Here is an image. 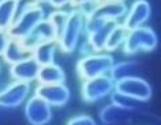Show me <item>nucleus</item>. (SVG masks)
I'll return each mask as SVG.
<instances>
[{
    "label": "nucleus",
    "mask_w": 161,
    "mask_h": 125,
    "mask_svg": "<svg viewBox=\"0 0 161 125\" xmlns=\"http://www.w3.org/2000/svg\"><path fill=\"white\" fill-rule=\"evenodd\" d=\"M34 95L44 99L49 106H64L70 101V88L64 83L59 84H38Z\"/></svg>",
    "instance_id": "obj_9"
},
{
    "label": "nucleus",
    "mask_w": 161,
    "mask_h": 125,
    "mask_svg": "<svg viewBox=\"0 0 161 125\" xmlns=\"http://www.w3.org/2000/svg\"><path fill=\"white\" fill-rule=\"evenodd\" d=\"M25 116L31 125H47L52 118V106L40 96L33 95L26 102Z\"/></svg>",
    "instance_id": "obj_11"
},
{
    "label": "nucleus",
    "mask_w": 161,
    "mask_h": 125,
    "mask_svg": "<svg viewBox=\"0 0 161 125\" xmlns=\"http://www.w3.org/2000/svg\"><path fill=\"white\" fill-rule=\"evenodd\" d=\"M115 2H122V3H126L127 0H115Z\"/></svg>",
    "instance_id": "obj_27"
},
{
    "label": "nucleus",
    "mask_w": 161,
    "mask_h": 125,
    "mask_svg": "<svg viewBox=\"0 0 161 125\" xmlns=\"http://www.w3.org/2000/svg\"><path fill=\"white\" fill-rule=\"evenodd\" d=\"M115 84L116 82L109 75L83 80L82 98L89 103H96L105 98H109L112 92L115 91Z\"/></svg>",
    "instance_id": "obj_6"
},
{
    "label": "nucleus",
    "mask_w": 161,
    "mask_h": 125,
    "mask_svg": "<svg viewBox=\"0 0 161 125\" xmlns=\"http://www.w3.org/2000/svg\"><path fill=\"white\" fill-rule=\"evenodd\" d=\"M30 94V83L15 80L3 91H0V106L17 107L27 99Z\"/></svg>",
    "instance_id": "obj_12"
},
{
    "label": "nucleus",
    "mask_w": 161,
    "mask_h": 125,
    "mask_svg": "<svg viewBox=\"0 0 161 125\" xmlns=\"http://www.w3.org/2000/svg\"><path fill=\"white\" fill-rule=\"evenodd\" d=\"M42 19H45L44 7L37 0H31L30 3H26L22 7V10L17 14V18L11 27L7 30V34L10 38L21 41L33 31V29Z\"/></svg>",
    "instance_id": "obj_1"
},
{
    "label": "nucleus",
    "mask_w": 161,
    "mask_h": 125,
    "mask_svg": "<svg viewBox=\"0 0 161 125\" xmlns=\"http://www.w3.org/2000/svg\"><path fill=\"white\" fill-rule=\"evenodd\" d=\"M127 33L128 30L124 27L123 23H118L114 29H112L109 37L107 39V44H105V52L111 53V52H115L123 48L124 45V41H126V37H127Z\"/></svg>",
    "instance_id": "obj_21"
},
{
    "label": "nucleus",
    "mask_w": 161,
    "mask_h": 125,
    "mask_svg": "<svg viewBox=\"0 0 161 125\" xmlns=\"http://www.w3.org/2000/svg\"><path fill=\"white\" fill-rule=\"evenodd\" d=\"M40 67L41 65H40L33 57H29L26 60H22V61H19V63L13 64L10 68V74L15 80H18V82L31 83V82L37 80Z\"/></svg>",
    "instance_id": "obj_14"
},
{
    "label": "nucleus",
    "mask_w": 161,
    "mask_h": 125,
    "mask_svg": "<svg viewBox=\"0 0 161 125\" xmlns=\"http://www.w3.org/2000/svg\"><path fill=\"white\" fill-rule=\"evenodd\" d=\"M49 41H58V35H56V31L48 18L42 19L27 37L21 39L23 46L27 48L29 50H33L36 46Z\"/></svg>",
    "instance_id": "obj_13"
},
{
    "label": "nucleus",
    "mask_w": 161,
    "mask_h": 125,
    "mask_svg": "<svg viewBox=\"0 0 161 125\" xmlns=\"http://www.w3.org/2000/svg\"><path fill=\"white\" fill-rule=\"evenodd\" d=\"M109 76L115 82L119 80L132 78V76H139V67L135 61H120L115 63L109 72Z\"/></svg>",
    "instance_id": "obj_20"
},
{
    "label": "nucleus",
    "mask_w": 161,
    "mask_h": 125,
    "mask_svg": "<svg viewBox=\"0 0 161 125\" xmlns=\"http://www.w3.org/2000/svg\"><path fill=\"white\" fill-rule=\"evenodd\" d=\"M158 45V37L156 31L149 26L136 27L128 30L123 50L127 55H135L139 52H152Z\"/></svg>",
    "instance_id": "obj_4"
},
{
    "label": "nucleus",
    "mask_w": 161,
    "mask_h": 125,
    "mask_svg": "<svg viewBox=\"0 0 161 125\" xmlns=\"http://www.w3.org/2000/svg\"><path fill=\"white\" fill-rule=\"evenodd\" d=\"M67 125H98V124H97V121H96L93 117L80 114V116L72 117V118L67 122Z\"/></svg>",
    "instance_id": "obj_24"
},
{
    "label": "nucleus",
    "mask_w": 161,
    "mask_h": 125,
    "mask_svg": "<svg viewBox=\"0 0 161 125\" xmlns=\"http://www.w3.org/2000/svg\"><path fill=\"white\" fill-rule=\"evenodd\" d=\"M127 10L128 6L126 3L115 2V0H100L89 17L103 19L107 22L122 23L127 14Z\"/></svg>",
    "instance_id": "obj_8"
},
{
    "label": "nucleus",
    "mask_w": 161,
    "mask_h": 125,
    "mask_svg": "<svg viewBox=\"0 0 161 125\" xmlns=\"http://www.w3.org/2000/svg\"><path fill=\"white\" fill-rule=\"evenodd\" d=\"M10 41V37L7 34V31H2L0 30V55H3V52L6 50V46Z\"/></svg>",
    "instance_id": "obj_26"
},
{
    "label": "nucleus",
    "mask_w": 161,
    "mask_h": 125,
    "mask_svg": "<svg viewBox=\"0 0 161 125\" xmlns=\"http://www.w3.org/2000/svg\"><path fill=\"white\" fill-rule=\"evenodd\" d=\"M152 17V7L147 0H135L128 7L127 14L123 19V25L127 30L146 26L147 21Z\"/></svg>",
    "instance_id": "obj_10"
},
{
    "label": "nucleus",
    "mask_w": 161,
    "mask_h": 125,
    "mask_svg": "<svg viewBox=\"0 0 161 125\" xmlns=\"http://www.w3.org/2000/svg\"><path fill=\"white\" fill-rule=\"evenodd\" d=\"M86 22L87 17L85 14L78 10L70 8L67 23L58 38L59 49H62L66 53H71L78 49V46L85 39L86 35Z\"/></svg>",
    "instance_id": "obj_2"
},
{
    "label": "nucleus",
    "mask_w": 161,
    "mask_h": 125,
    "mask_svg": "<svg viewBox=\"0 0 161 125\" xmlns=\"http://www.w3.org/2000/svg\"><path fill=\"white\" fill-rule=\"evenodd\" d=\"M115 91L130 96V98L138 101V102H146L152 98L153 90L147 80L141 76H132L123 80H119L115 84Z\"/></svg>",
    "instance_id": "obj_7"
},
{
    "label": "nucleus",
    "mask_w": 161,
    "mask_h": 125,
    "mask_svg": "<svg viewBox=\"0 0 161 125\" xmlns=\"http://www.w3.org/2000/svg\"><path fill=\"white\" fill-rule=\"evenodd\" d=\"M37 82L40 84H59L66 82V74L63 68L56 63L41 65L38 71Z\"/></svg>",
    "instance_id": "obj_16"
},
{
    "label": "nucleus",
    "mask_w": 161,
    "mask_h": 125,
    "mask_svg": "<svg viewBox=\"0 0 161 125\" xmlns=\"http://www.w3.org/2000/svg\"><path fill=\"white\" fill-rule=\"evenodd\" d=\"M109 98H111V103L126 109V110H130V112L136 109L141 103V102H138V101L132 99V98H130V96L124 95V94H122V92H118V91L112 92V95L109 96Z\"/></svg>",
    "instance_id": "obj_23"
},
{
    "label": "nucleus",
    "mask_w": 161,
    "mask_h": 125,
    "mask_svg": "<svg viewBox=\"0 0 161 125\" xmlns=\"http://www.w3.org/2000/svg\"><path fill=\"white\" fill-rule=\"evenodd\" d=\"M37 2H40V0H37Z\"/></svg>",
    "instance_id": "obj_29"
},
{
    "label": "nucleus",
    "mask_w": 161,
    "mask_h": 125,
    "mask_svg": "<svg viewBox=\"0 0 161 125\" xmlns=\"http://www.w3.org/2000/svg\"><path fill=\"white\" fill-rule=\"evenodd\" d=\"M19 10V0H0V30L7 31L14 23Z\"/></svg>",
    "instance_id": "obj_18"
},
{
    "label": "nucleus",
    "mask_w": 161,
    "mask_h": 125,
    "mask_svg": "<svg viewBox=\"0 0 161 125\" xmlns=\"http://www.w3.org/2000/svg\"><path fill=\"white\" fill-rule=\"evenodd\" d=\"M115 60L108 52H94L82 56L76 63V72L82 80L109 75Z\"/></svg>",
    "instance_id": "obj_3"
},
{
    "label": "nucleus",
    "mask_w": 161,
    "mask_h": 125,
    "mask_svg": "<svg viewBox=\"0 0 161 125\" xmlns=\"http://www.w3.org/2000/svg\"><path fill=\"white\" fill-rule=\"evenodd\" d=\"M130 114V110H126V109L116 106L114 103H109L108 106H104L100 112V121L104 125H120L128 121Z\"/></svg>",
    "instance_id": "obj_15"
},
{
    "label": "nucleus",
    "mask_w": 161,
    "mask_h": 125,
    "mask_svg": "<svg viewBox=\"0 0 161 125\" xmlns=\"http://www.w3.org/2000/svg\"><path fill=\"white\" fill-rule=\"evenodd\" d=\"M68 14H70V10L62 8V10H53L48 15V19H49V22L52 23V26H53L58 38H59V35L62 34L64 26H66V23H67Z\"/></svg>",
    "instance_id": "obj_22"
},
{
    "label": "nucleus",
    "mask_w": 161,
    "mask_h": 125,
    "mask_svg": "<svg viewBox=\"0 0 161 125\" xmlns=\"http://www.w3.org/2000/svg\"><path fill=\"white\" fill-rule=\"evenodd\" d=\"M2 56L6 63L13 65L15 63H19V61H22V60L31 57V50H29L27 48L23 46V44L19 41V39L10 38V41L6 46V50L3 52Z\"/></svg>",
    "instance_id": "obj_17"
},
{
    "label": "nucleus",
    "mask_w": 161,
    "mask_h": 125,
    "mask_svg": "<svg viewBox=\"0 0 161 125\" xmlns=\"http://www.w3.org/2000/svg\"><path fill=\"white\" fill-rule=\"evenodd\" d=\"M118 25L115 22H107L103 19L87 17L85 41L89 44L93 52H105V44L112 29Z\"/></svg>",
    "instance_id": "obj_5"
},
{
    "label": "nucleus",
    "mask_w": 161,
    "mask_h": 125,
    "mask_svg": "<svg viewBox=\"0 0 161 125\" xmlns=\"http://www.w3.org/2000/svg\"><path fill=\"white\" fill-rule=\"evenodd\" d=\"M40 2L51 6L53 10H62L71 6V0H40Z\"/></svg>",
    "instance_id": "obj_25"
},
{
    "label": "nucleus",
    "mask_w": 161,
    "mask_h": 125,
    "mask_svg": "<svg viewBox=\"0 0 161 125\" xmlns=\"http://www.w3.org/2000/svg\"><path fill=\"white\" fill-rule=\"evenodd\" d=\"M0 70H2V65H0Z\"/></svg>",
    "instance_id": "obj_28"
},
{
    "label": "nucleus",
    "mask_w": 161,
    "mask_h": 125,
    "mask_svg": "<svg viewBox=\"0 0 161 125\" xmlns=\"http://www.w3.org/2000/svg\"><path fill=\"white\" fill-rule=\"evenodd\" d=\"M59 49L58 41H49V42H44L41 45L36 46L31 50V57L37 61L40 65H47V64L55 63L56 57V52Z\"/></svg>",
    "instance_id": "obj_19"
}]
</instances>
